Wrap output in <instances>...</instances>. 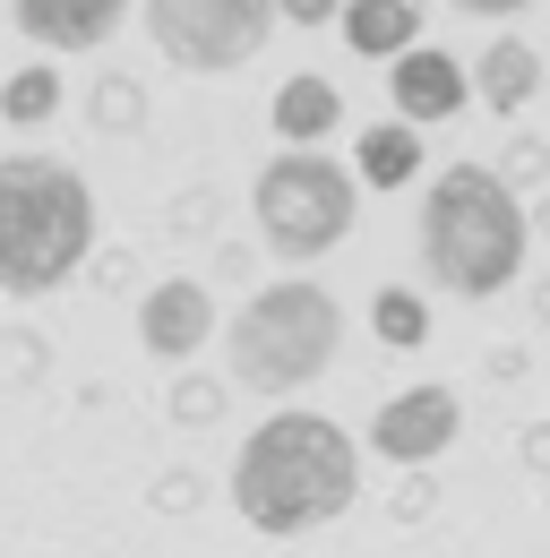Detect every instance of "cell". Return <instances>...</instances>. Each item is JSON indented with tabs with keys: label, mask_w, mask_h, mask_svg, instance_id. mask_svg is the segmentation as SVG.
Wrapping results in <instances>:
<instances>
[{
	"label": "cell",
	"mask_w": 550,
	"mask_h": 558,
	"mask_svg": "<svg viewBox=\"0 0 550 558\" xmlns=\"http://www.w3.org/2000/svg\"><path fill=\"white\" fill-rule=\"evenodd\" d=\"M224 489H232V507H241L250 533L301 542V533L336 524L344 507L361 498V447L344 438V421L310 413V404H284V413H267L241 438Z\"/></svg>",
	"instance_id": "6da1fadb"
},
{
	"label": "cell",
	"mask_w": 550,
	"mask_h": 558,
	"mask_svg": "<svg viewBox=\"0 0 550 558\" xmlns=\"http://www.w3.org/2000/svg\"><path fill=\"white\" fill-rule=\"evenodd\" d=\"M104 241L95 215V181L69 155H0V301H44L61 283L86 276Z\"/></svg>",
	"instance_id": "7a4b0ae2"
},
{
	"label": "cell",
	"mask_w": 550,
	"mask_h": 558,
	"mask_svg": "<svg viewBox=\"0 0 550 558\" xmlns=\"http://www.w3.org/2000/svg\"><path fill=\"white\" fill-rule=\"evenodd\" d=\"M412 250H421V276L456 301H490L525 276V250H534V223L525 198L490 172V163H439L421 181V215H412Z\"/></svg>",
	"instance_id": "3957f363"
},
{
	"label": "cell",
	"mask_w": 550,
	"mask_h": 558,
	"mask_svg": "<svg viewBox=\"0 0 550 558\" xmlns=\"http://www.w3.org/2000/svg\"><path fill=\"white\" fill-rule=\"evenodd\" d=\"M344 352V301L310 276H284L259 283L232 327H224V361H232V387L241 396H301L327 378V361Z\"/></svg>",
	"instance_id": "277c9868"
},
{
	"label": "cell",
	"mask_w": 550,
	"mask_h": 558,
	"mask_svg": "<svg viewBox=\"0 0 550 558\" xmlns=\"http://www.w3.org/2000/svg\"><path fill=\"white\" fill-rule=\"evenodd\" d=\"M250 223H259V241H267L284 267H310V258H327V250L352 241L361 181L344 172L336 155H319V146H284L250 181Z\"/></svg>",
	"instance_id": "5b68a950"
},
{
	"label": "cell",
	"mask_w": 550,
	"mask_h": 558,
	"mask_svg": "<svg viewBox=\"0 0 550 558\" xmlns=\"http://www.w3.org/2000/svg\"><path fill=\"white\" fill-rule=\"evenodd\" d=\"M146 44L181 77H232L267 52L275 0H138Z\"/></svg>",
	"instance_id": "8992f818"
},
{
	"label": "cell",
	"mask_w": 550,
	"mask_h": 558,
	"mask_svg": "<svg viewBox=\"0 0 550 558\" xmlns=\"http://www.w3.org/2000/svg\"><path fill=\"white\" fill-rule=\"evenodd\" d=\"M456 438H465V396L439 387V378H421V387L387 396V404L370 413V456H387L396 473H430Z\"/></svg>",
	"instance_id": "52a82bcc"
},
{
	"label": "cell",
	"mask_w": 550,
	"mask_h": 558,
	"mask_svg": "<svg viewBox=\"0 0 550 558\" xmlns=\"http://www.w3.org/2000/svg\"><path fill=\"white\" fill-rule=\"evenodd\" d=\"M215 336V292L199 276H164L138 292V352H155L164 369H190Z\"/></svg>",
	"instance_id": "ba28073f"
},
{
	"label": "cell",
	"mask_w": 550,
	"mask_h": 558,
	"mask_svg": "<svg viewBox=\"0 0 550 558\" xmlns=\"http://www.w3.org/2000/svg\"><path fill=\"white\" fill-rule=\"evenodd\" d=\"M387 104L412 130H439V121H456L474 104V70L456 52H439V44H412L405 61H387Z\"/></svg>",
	"instance_id": "9c48e42d"
},
{
	"label": "cell",
	"mask_w": 550,
	"mask_h": 558,
	"mask_svg": "<svg viewBox=\"0 0 550 558\" xmlns=\"http://www.w3.org/2000/svg\"><path fill=\"white\" fill-rule=\"evenodd\" d=\"M9 17H17V35L44 44V52H95V44L121 35L130 0H9Z\"/></svg>",
	"instance_id": "30bf717a"
},
{
	"label": "cell",
	"mask_w": 550,
	"mask_h": 558,
	"mask_svg": "<svg viewBox=\"0 0 550 558\" xmlns=\"http://www.w3.org/2000/svg\"><path fill=\"white\" fill-rule=\"evenodd\" d=\"M542 86H550V70H542V52H534L525 35H499V44H481V61H474V95H481V112L516 121V112H525Z\"/></svg>",
	"instance_id": "8fae6325"
},
{
	"label": "cell",
	"mask_w": 550,
	"mask_h": 558,
	"mask_svg": "<svg viewBox=\"0 0 550 558\" xmlns=\"http://www.w3.org/2000/svg\"><path fill=\"white\" fill-rule=\"evenodd\" d=\"M267 130H275L284 146H319V138H336V130H344V95H336V77H319V70L284 77V86H275V104H267Z\"/></svg>",
	"instance_id": "7c38bea8"
},
{
	"label": "cell",
	"mask_w": 550,
	"mask_h": 558,
	"mask_svg": "<svg viewBox=\"0 0 550 558\" xmlns=\"http://www.w3.org/2000/svg\"><path fill=\"white\" fill-rule=\"evenodd\" d=\"M421 0H344V44L361 52V61H405L412 44H421Z\"/></svg>",
	"instance_id": "4fadbf2b"
},
{
	"label": "cell",
	"mask_w": 550,
	"mask_h": 558,
	"mask_svg": "<svg viewBox=\"0 0 550 558\" xmlns=\"http://www.w3.org/2000/svg\"><path fill=\"white\" fill-rule=\"evenodd\" d=\"M352 181L361 190H412L421 181V130L412 121H370L352 138Z\"/></svg>",
	"instance_id": "5bb4252c"
},
{
	"label": "cell",
	"mask_w": 550,
	"mask_h": 558,
	"mask_svg": "<svg viewBox=\"0 0 550 558\" xmlns=\"http://www.w3.org/2000/svg\"><path fill=\"white\" fill-rule=\"evenodd\" d=\"M61 70H52V61H26V70H9L0 77V121H9V130H44V121H52V112H61Z\"/></svg>",
	"instance_id": "9a60e30c"
},
{
	"label": "cell",
	"mask_w": 550,
	"mask_h": 558,
	"mask_svg": "<svg viewBox=\"0 0 550 558\" xmlns=\"http://www.w3.org/2000/svg\"><path fill=\"white\" fill-rule=\"evenodd\" d=\"M370 336L387 352H421L430 344V301H421L412 283H379V292H370Z\"/></svg>",
	"instance_id": "2e32d148"
},
{
	"label": "cell",
	"mask_w": 550,
	"mask_h": 558,
	"mask_svg": "<svg viewBox=\"0 0 550 558\" xmlns=\"http://www.w3.org/2000/svg\"><path fill=\"white\" fill-rule=\"evenodd\" d=\"M86 121H95V138H138L146 130V86L130 70H104L86 86Z\"/></svg>",
	"instance_id": "e0dca14e"
},
{
	"label": "cell",
	"mask_w": 550,
	"mask_h": 558,
	"mask_svg": "<svg viewBox=\"0 0 550 558\" xmlns=\"http://www.w3.org/2000/svg\"><path fill=\"white\" fill-rule=\"evenodd\" d=\"M164 413L181 421V429H215V421L232 413V378H199V369H172V396H164Z\"/></svg>",
	"instance_id": "ac0fdd59"
},
{
	"label": "cell",
	"mask_w": 550,
	"mask_h": 558,
	"mask_svg": "<svg viewBox=\"0 0 550 558\" xmlns=\"http://www.w3.org/2000/svg\"><path fill=\"white\" fill-rule=\"evenodd\" d=\"M507 190H550V138H507V155L490 163Z\"/></svg>",
	"instance_id": "d6986e66"
},
{
	"label": "cell",
	"mask_w": 550,
	"mask_h": 558,
	"mask_svg": "<svg viewBox=\"0 0 550 558\" xmlns=\"http://www.w3.org/2000/svg\"><path fill=\"white\" fill-rule=\"evenodd\" d=\"M199 498H206V482H199V473H181V464H172V473L155 482V515H190Z\"/></svg>",
	"instance_id": "ffe728a7"
},
{
	"label": "cell",
	"mask_w": 550,
	"mask_h": 558,
	"mask_svg": "<svg viewBox=\"0 0 550 558\" xmlns=\"http://www.w3.org/2000/svg\"><path fill=\"white\" fill-rule=\"evenodd\" d=\"M430 507H439V482H430V473H405V489H396V507H387V515L412 524V515H430Z\"/></svg>",
	"instance_id": "44dd1931"
},
{
	"label": "cell",
	"mask_w": 550,
	"mask_h": 558,
	"mask_svg": "<svg viewBox=\"0 0 550 558\" xmlns=\"http://www.w3.org/2000/svg\"><path fill=\"white\" fill-rule=\"evenodd\" d=\"M275 17H284V26H336L344 0H275Z\"/></svg>",
	"instance_id": "7402d4cb"
},
{
	"label": "cell",
	"mask_w": 550,
	"mask_h": 558,
	"mask_svg": "<svg viewBox=\"0 0 550 558\" xmlns=\"http://www.w3.org/2000/svg\"><path fill=\"white\" fill-rule=\"evenodd\" d=\"M516 464L550 482V421H525V438H516Z\"/></svg>",
	"instance_id": "603a6c76"
},
{
	"label": "cell",
	"mask_w": 550,
	"mask_h": 558,
	"mask_svg": "<svg viewBox=\"0 0 550 558\" xmlns=\"http://www.w3.org/2000/svg\"><path fill=\"white\" fill-rule=\"evenodd\" d=\"M447 9H465V17H525L534 0H447Z\"/></svg>",
	"instance_id": "cb8c5ba5"
},
{
	"label": "cell",
	"mask_w": 550,
	"mask_h": 558,
	"mask_svg": "<svg viewBox=\"0 0 550 558\" xmlns=\"http://www.w3.org/2000/svg\"><path fill=\"white\" fill-rule=\"evenodd\" d=\"M525 223H534V232L550 241V190H534V207H525Z\"/></svg>",
	"instance_id": "d4e9b609"
},
{
	"label": "cell",
	"mask_w": 550,
	"mask_h": 558,
	"mask_svg": "<svg viewBox=\"0 0 550 558\" xmlns=\"http://www.w3.org/2000/svg\"><path fill=\"white\" fill-rule=\"evenodd\" d=\"M534 327H550V276L534 283Z\"/></svg>",
	"instance_id": "484cf974"
},
{
	"label": "cell",
	"mask_w": 550,
	"mask_h": 558,
	"mask_svg": "<svg viewBox=\"0 0 550 558\" xmlns=\"http://www.w3.org/2000/svg\"><path fill=\"white\" fill-rule=\"evenodd\" d=\"M542 70H550V52H542Z\"/></svg>",
	"instance_id": "4316f807"
}]
</instances>
